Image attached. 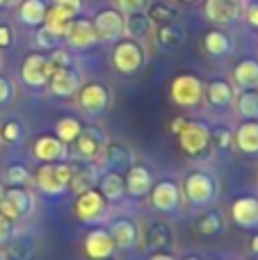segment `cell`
<instances>
[{
  "mask_svg": "<svg viewBox=\"0 0 258 260\" xmlns=\"http://www.w3.org/2000/svg\"><path fill=\"white\" fill-rule=\"evenodd\" d=\"M37 189L48 197H57L69 189V180H71V162H44L32 176Z\"/></svg>",
  "mask_w": 258,
  "mask_h": 260,
  "instance_id": "6da1fadb",
  "label": "cell"
},
{
  "mask_svg": "<svg viewBox=\"0 0 258 260\" xmlns=\"http://www.w3.org/2000/svg\"><path fill=\"white\" fill-rule=\"evenodd\" d=\"M146 62V50L140 41L133 39H119L112 50V67L114 71L123 73V76H133L144 69Z\"/></svg>",
  "mask_w": 258,
  "mask_h": 260,
  "instance_id": "7a4b0ae2",
  "label": "cell"
},
{
  "mask_svg": "<svg viewBox=\"0 0 258 260\" xmlns=\"http://www.w3.org/2000/svg\"><path fill=\"white\" fill-rule=\"evenodd\" d=\"M73 212L82 224H101L110 215V201L99 192V189H87L82 194H76Z\"/></svg>",
  "mask_w": 258,
  "mask_h": 260,
  "instance_id": "3957f363",
  "label": "cell"
},
{
  "mask_svg": "<svg viewBox=\"0 0 258 260\" xmlns=\"http://www.w3.org/2000/svg\"><path fill=\"white\" fill-rule=\"evenodd\" d=\"M178 137V146L183 148V153L190 157H201L210 151V128L204 121H195V119H187L185 126L181 128Z\"/></svg>",
  "mask_w": 258,
  "mask_h": 260,
  "instance_id": "277c9868",
  "label": "cell"
},
{
  "mask_svg": "<svg viewBox=\"0 0 258 260\" xmlns=\"http://www.w3.org/2000/svg\"><path fill=\"white\" fill-rule=\"evenodd\" d=\"M181 192L192 206H208V203H213L217 199V180L210 174L195 171V174H190L185 178Z\"/></svg>",
  "mask_w": 258,
  "mask_h": 260,
  "instance_id": "5b68a950",
  "label": "cell"
},
{
  "mask_svg": "<svg viewBox=\"0 0 258 260\" xmlns=\"http://www.w3.org/2000/svg\"><path fill=\"white\" fill-rule=\"evenodd\" d=\"M169 99L178 108H195L204 99V82L192 73H181L169 85Z\"/></svg>",
  "mask_w": 258,
  "mask_h": 260,
  "instance_id": "8992f818",
  "label": "cell"
},
{
  "mask_svg": "<svg viewBox=\"0 0 258 260\" xmlns=\"http://www.w3.org/2000/svg\"><path fill=\"white\" fill-rule=\"evenodd\" d=\"M110 101H112V96H110V89L103 82H87V85H80V89H78V105L89 117L105 114L110 108Z\"/></svg>",
  "mask_w": 258,
  "mask_h": 260,
  "instance_id": "52a82bcc",
  "label": "cell"
},
{
  "mask_svg": "<svg viewBox=\"0 0 258 260\" xmlns=\"http://www.w3.org/2000/svg\"><path fill=\"white\" fill-rule=\"evenodd\" d=\"M35 208V197L23 187H9L5 189L0 199V215L7 217L9 221H18L25 215H30Z\"/></svg>",
  "mask_w": 258,
  "mask_h": 260,
  "instance_id": "ba28073f",
  "label": "cell"
},
{
  "mask_svg": "<svg viewBox=\"0 0 258 260\" xmlns=\"http://www.w3.org/2000/svg\"><path fill=\"white\" fill-rule=\"evenodd\" d=\"M245 14V0H204V16L215 25H233Z\"/></svg>",
  "mask_w": 258,
  "mask_h": 260,
  "instance_id": "9c48e42d",
  "label": "cell"
},
{
  "mask_svg": "<svg viewBox=\"0 0 258 260\" xmlns=\"http://www.w3.org/2000/svg\"><path fill=\"white\" fill-rule=\"evenodd\" d=\"M55 73V67L48 62V57L41 53H32L21 64V80L32 89H41L48 85V78Z\"/></svg>",
  "mask_w": 258,
  "mask_h": 260,
  "instance_id": "30bf717a",
  "label": "cell"
},
{
  "mask_svg": "<svg viewBox=\"0 0 258 260\" xmlns=\"http://www.w3.org/2000/svg\"><path fill=\"white\" fill-rule=\"evenodd\" d=\"M105 144H108V137H105L103 128L87 126V128L80 130V135L76 137L73 146H76V153H78V157H80V160L94 162V160H99V157H101Z\"/></svg>",
  "mask_w": 258,
  "mask_h": 260,
  "instance_id": "8fae6325",
  "label": "cell"
},
{
  "mask_svg": "<svg viewBox=\"0 0 258 260\" xmlns=\"http://www.w3.org/2000/svg\"><path fill=\"white\" fill-rule=\"evenodd\" d=\"M94 32L99 41H114L123 39V14L119 9H99L91 18Z\"/></svg>",
  "mask_w": 258,
  "mask_h": 260,
  "instance_id": "7c38bea8",
  "label": "cell"
},
{
  "mask_svg": "<svg viewBox=\"0 0 258 260\" xmlns=\"http://www.w3.org/2000/svg\"><path fill=\"white\" fill-rule=\"evenodd\" d=\"M149 197H151V206L158 212H167V215L178 212L181 201H183V192L174 180H160V183H155L151 187Z\"/></svg>",
  "mask_w": 258,
  "mask_h": 260,
  "instance_id": "4fadbf2b",
  "label": "cell"
},
{
  "mask_svg": "<svg viewBox=\"0 0 258 260\" xmlns=\"http://www.w3.org/2000/svg\"><path fill=\"white\" fill-rule=\"evenodd\" d=\"M82 249H85L89 260H108V258H112L117 247H114V240L108 229H91L85 235Z\"/></svg>",
  "mask_w": 258,
  "mask_h": 260,
  "instance_id": "5bb4252c",
  "label": "cell"
},
{
  "mask_svg": "<svg viewBox=\"0 0 258 260\" xmlns=\"http://www.w3.org/2000/svg\"><path fill=\"white\" fill-rule=\"evenodd\" d=\"M32 155L44 165V162H64L69 155L67 144L59 142L55 135H39L32 144Z\"/></svg>",
  "mask_w": 258,
  "mask_h": 260,
  "instance_id": "9a60e30c",
  "label": "cell"
},
{
  "mask_svg": "<svg viewBox=\"0 0 258 260\" xmlns=\"http://www.w3.org/2000/svg\"><path fill=\"white\" fill-rule=\"evenodd\" d=\"M64 39H67L69 48H73V50H87V48H91V46L99 41V37H96L94 25H91L89 18H78L76 16L71 21V25H69Z\"/></svg>",
  "mask_w": 258,
  "mask_h": 260,
  "instance_id": "2e32d148",
  "label": "cell"
},
{
  "mask_svg": "<svg viewBox=\"0 0 258 260\" xmlns=\"http://www.w3.org/2000/svg\"><path fill=\"white\" fill-rule=\"evenodd\" d=\"M80 85H82L80 73L73 71L71 67L55 69V73L48 78V89L53 91L55 96H59V99H69V96H76L78 89H80Z\"/></svg>",
  "mask_w": 258,
  "mask_h": 260,
  "instance_id": "e0dca14e",
  "label": "cell"
},
{
  "mask_svg": "<svg viewBox=\"0 0 258 260\" xmlns=\"http://www.w3.org/2000/svg\"><path fill=\"white\" fill-rule=\"evenodd\" d=\"M101 157H103V165L108 167V171H119V174L128 171L133 165H135V155H133V151L128 146H123V144H119V142L105 144Z\"/></svg>",
  "mask_w": 258,
  "mask_h": 260,
  "instance_id": "ac0fdd59",
  "label": "cell"
},
{
  "mask_svg": "<svg viewBox=\"0 0 258 260\" xmlns=\"http://www.w3.org/2000/svg\"><path fill=\"white\" fill-rule=\"evenodd\" d=\"M99 171L91 162H71V180H69V189L76 194H82L87 189H94L99 185Z\"/></svg>",
  "mask_w": 258,
  "mask_h": 260,
  "instance_id": "d6986e66",
  "label": "cell"
},
{
  "mask_svg": "<svg viewBox=\"0 0 258 260\" xmlns=\"http://www.w3.org/2000/svg\"><path fill=\"white\" fill-rule=\"evenodd\" d=\"M123 183H126V194H131V197H135V199H142L153 187V176H151V171L146 169V167L133 165L131 169L126 171V176H123Z\"/></svg>",
  "mask_w": 258,
  "mask_h": 260,
  "instance_id": "ffe728a7",
  "label": "cell"
},
{
  "mask_svg": "<svg viewBox=\"0 0 258 260\" xmlns=\"http://www.w3.org/2000/svg\"><path fill=\"white\" fill-rule=\"evenodd\" d=\"M231 217L240 229H256L258 226V199L256 197H240L233 201Z\"/></svg>",
  "mask_w": 258,
  "mask_h": 260,
  "instance_id": "44dd1931",
  "label": "cell"
},
{
  "mask_svg": "<svg viewBox=\"0 0 258 260\" xmlns=\"http://www.w3.org/2000/svg\"><path fill=\"white\" fill-rule=\"evenodd\" d=\"M153 27H155L153 21L146 16V12L128 14V16L123 18V37H128V39H133V41H140V44L144 39H149Z\"/></svg>",
  "mask_w": 258,
  "mask_h": 260,
  "instance_id": "7402d4cb",
  "label": "cell"
},
{
  "mask_svg": "<svg viewBox=\"0 0 258 260\" xmlns=\"http://www.w3.org/2000/svg\"><path fill=\"white\" fill-rule=\"evenodd\" d=\"M233 144L245 155H258V121H242L233 133Z\"/></svg>",
  "mask_w": 258,
  "mask_h": 260,
  "instance_id": "603a6c76",
  "label": "cell"
},
{
  "mask_svg": "<svg viewBox=\"0 0 258 260\" xmlns=\"http://www.w3.org/2000/svg\"><path fill=\"white\" fill-rule=\"evenodd\" d=\"M204 96L208 99V103L213 108H229L236 101V91H233L231 82L227 80H213L208 85H204Z\"/></svg>",
  "mask_w": 258,
  "mask_h": 260,
  "instance_id": "cb8c5ba5",
  "label": "cell"
},
{
  "mask_svg": "<svg viewBox=\"0 0 258 260\" xmlns=\"http://www.w3.org/2000/svg\"><path fill=\"white\" fill-rule=\"evenodd\" d=\"M73 14L67 12V9L57 7V5H50L48 9H46V18H44V27L48 32H53L57 39H64V35H67L69 25H71L73 21Z\"/></svg>",
  "mask_w": 258,
  "mask_h": 260,
  "instance_id": "d4e9b609",
  "label": "cell"
},
{
  "mask_svg": "<svg viewBox=\"0 0 258 260\" xmlns=\"http://www.w3.org/2000/svg\"><path fill=\"white\" fill-rule=\"evenodd\" d=\"M233 80L240 89H258V59L245 57L233 69Z\"/></svg>",
  "mask_w": 258,
  "mask_h": 260,
  "instance_id": "484cf974",
  "label": "cell"
},
{
  "mask_svg": "<svg viewBox=\"0 0 258 260\" xmlns=\"http://www.w3.org/2000/svg\"><path fill=\"white\" fill-rule=\"evenodd\" d=\"M99 192L103 194L108 201H121L126 197V183H123V174L119 171H105L99 176Z\"/></svg>",
  "mask_w": 258,
  "mask_h": 260,
  "instance_id": "4316f807",
  "label": "cell"
},
{
  "mask_svg": "<svg viewBox=\"0 0 258 260\" xmlns=\"http://www.w3.org/2000/svg\"><path fill=\"white\" fill-rule=\"evenodd\" d=\"M108 231H110V235H112V240H114V247H119V249H131L133 244L137 242V235H140L137 226L133 224L131 219L112 221V226H110Z\"/></svg>",
  "mask_w": 258,
  "mask_h": 260,
  "instance_id": "83f0119b",
  "label": "cell"
},
{
  "mask_svg": "<svg viewBox=\"0 0 258 260\" xmlns=\"http://www.w3.org/2000/svg\"><path fill=\"white\" fill-rule=\"evenodd\" d=\"M185 41V30L178 23H165L155 25V44L163 50H174Z\"/></svg>",
  "mask_w": 258,
  "mask_h": 260,
  "instance_id": "f1b7e54d",
  "label": "cell"
},
{
  "mask_svg": "<svg viewBox=\"0 0 258 260\" xmlns=\"http://www.w3.org/2000/svg\"><path fill=\"white\" fill-rule=\"evenodd\" d=\"M204 50L213 57H224V55H231L233 50V41L227 32L222 30H208L204 35Z\"/></svg>",
  "mask_w": 258,
  "mask_h": 260,
  "instance_id": "f546056e",
  "label": "cell"
},
{
  "mask_svg": "<svg viewBox=\"0 0 258 260\" xmlns=\"http://www.w3.org/2000/svg\"><path fill=\"white\" fill-rule=\"evenodd\" d=\"M46 3L44 0H21L18 3V18L21 23L30 27H39L44 25V18H46Z\"/></svg>",
  "mask_w": 258,
  "mask_h": 260,
  "instance_id": "4dcf8cb0",
  "label": "cell"
},
{
  "mask_svg": "<svg viewBox=\"0 0 258 260\" xmlns=\"http://www.w3.org/2000/svg\"><path fill=\"white\" fill-rule=\"evenodd\" d=\"M236 112L242 121H258V91L242 89V94L236 101Z\"/></svg>",
  "mask_w": 258,
  "mask_h": 260,
  "instance_id": "1f68e13d",
  "label": "cell"
},
{
  "mask_svg": "<svg viewBox=\"0 0 258 260\" xmlns=\"http://www.w3.org/2000/svg\"><path fill=\"white\" fill-rule=\"evenodd\" d=\"M172 240H174V235H172V231H169V226L158 221V224L149 226L144 242H146V247L153 249V251H163V249H167L169 244H172Z\"/></svg>",
  "mask_w": 258,
  "mask_h": 260,
  "instance_id": "d6a6232c",
  "label": "cell"
},
{
  "mask_svg": "<svg viewBox=\"0 0 258 260\" xmlns=\"http://www.w3.org/2000/svg\"><path fill=\"white\" fill-rule=\"evenodd\" d=\"M197 229H199V233L206 235V238H215V235H219L224 231V219L217 210H206L204 215L197 219Z\"/></svg>",
  "mask_w": 258,
  "mask_h": 260,
  "instance_id": "836d02e7",
  "label": "cell"
},
{
  "mask_svg": "<svg viewBox=\"0 0 258 260\" xmlns=\"http://www.w3.org/2000/svg\"><path fill=\"white\" fill-rule=\"evenodd\" d=\"M80 130H82V123L78 121L76 117H62L57 123H55V137L69 146V144L76 142V137L80 135Z\"/></svg>",
  "mask_w": 258,
  "mask_h": 260,
  "instance_id": "e575fe53",
  "label": "cell"
},
{
  "mask_svg": "<svg viewBox=\"0 0 258 260\" xmlns=\"http://www.w3.org/2000/svg\"><path fill=\"white\" fill-rule=\"evenodd\" d=\"M35 256H37V244L27 235H21V238H16L9 244V258L12 260H35Z\"/></svg>",
  "mask_w": 258,
  "mask_h": 260,
  "instance_id": "d590c367",
  "label": "cell"
},
{
  "mask_svg": "<svg viewBox=\"0 0 258 260\" xmlns=\"http://www.w3.org/2000/svg\"><path fill=\"white\" fill-rule=\"evenodd\" d=\"M146 16L153 21V25H165V23H176L178 12L167 3H153V5H149Z\"/></svg>",
  "mask_w": 258,
  "mask_h": 260,
  "instance_id": "8d00e7d4",
  "label": "cell"
},
{
  "mask_svg": "<svg viewBox=\"0 0 258 260\" xmlns=\"http://www.w3.org/2000/svg\"><path fill=\"white\" fill-rule=\"evenodd\" d=\"M30 180H32V174L23 165H9L5 169V183L9 187H25V185H30Z\"/></svg>",
  "mask_w": 258,
  "mask_h": 260,
  "instance_id": "74e56055",
  "label": "cell"
},
{
  "mask_svg": "<svg viewBox=\"0 0 258 260\" xmlns=\"http://www.w3.org/2000/svg\"><path fill=\"white\" fill-rule=\"evenodd\" d=\"M210 144H213L215 148H219V151H229L233 144V133L227 126L213 128L210 130Z\"/></svg>",
  "mask_w": 258,
  "mask_h": 260,
  "instance_id": "f35d334b",
  "label": "cell"
},
{
  "mask_svg": "<svg viewBox=\"0 0 258 260\" xmlns=\"http://www.w3.org/2000/svg\"><path fill=\"white\" fill-rule=\"evenodd\" d=\"M0 139L5 144H18L23 139V126L18 121H5L3 128H0Z\"/></svg>",
  "mask_w": 258,
  "mask_h": 260,
  "instance_id": "ab89813d",
  "label": "cell"
},
{
  "mask_svg": "<svg viewBox=\"0 0 258 260\" xmlns=\"http://www.w3.org/2000/svg\"><path fill=\"white\" fill-rule=\"evenodd\" d=\"M57 37L53 35V32H48L44 25H39L37 27V35H35V46L39 50H53V48H57Z\"/></svg>",
  "mask_w": 258,
  "mask_h": 260,
  "instance_id": "60d3db41",
  "label": "cell"
},
{
  "mask_svg": "<svg viewBox=\"0 0 258 260\" xmlns=\"http://www.w3.org/2000/svg\"><path fill=\"white\" fill-rule=\"evenodd\" d=\"M146 7H149V0H117V9L123 14V16L144 12Z\"/></svg>",
  "mask_w": 258,
  "mask_h": 260,
  "instance_id": "b9f144b4",
  "label": "cell"
},
{
  "mask_svg": "<svg viewBox=\"0 0 258 260\" xmlns=\"http://www.w3.org/2000/svg\"><path fill=\"white\" fill-rule=\"evenodd\" d=\"M48 62L53 64L55 69H62V67H71V55H69L67 48H53L50 55H46Z\"/></svg>",
  "mask_w": 258,
  "mask_h": 260,
  "instance_id": "7bdbcfd3",
  "label": "cell"
},
{
  "mask_svg": "<svg viewBox=\"0 0 258 260\" xmlns=\"http://www.w3.org/2000/svg\"><path fill=\"white\" fill-rule=\"evenodd\" d=\"M14 99V85L9 78L0 76V105H7Z\"/></svg>",
  "mask_w": 258,
  "mask_h": 260,
  "instance_id": "ee69618b",
  "label": "cell"
},
{
  "mask_svg": "<svg viewBox=\"0 0 258 260\" xmlns=\"http://www.w3.org/2000/svg\"><path fill=\"white\" fill-rule=\"evenodd\" d=\"M12 233H14V221H9L7 217L0 215V247L12 240Z\"/></svg>",
  "mask_w": 258,
  "mask_h": 260,
  "instance_id": "f6af8a7d",
  "label": "cell"
},
{
  "mask_svg": "<svg viewBox=\"0 0 258 260\" xmlns=\"http://www.w3.org/2000/svg\"><path fill=\"white\" fill-rule=\"evenodd\" d=\"M53 5L67 9V12H71L73 16H78V14L82 12V7H85V3H82V0H53Z\"/></svg>",
  "mask_w": 258,
  "mask_h": 260,
  "instance_id": "bcb514c9",
  "label": "cell"
},
{
  "mask_svg": "<svg viewBox=\"0 0 258 260\" xmlns=\"http://www.w3.org/2000/svg\"><path fill=\"white\" fill-rule=\"evenodd\" d=\"M12 44H14V30L9 25H5V23H0V50L9 48Z\"/></svg>",
  "mask_w": 258,
  "mask_h": 260,
  "instance_id": "7dc6e473",
  "label": "cell"
},
{
  "mask_svg": "<svg viewBox=\"0 0 258 260\" xmlns=\"http://www.w3.org/2000/svg\"><path fill=\"white\" fill-rule=\"evenodd\" d=\"M247 21H249L254 27H258V0L247 7Z\"/></svg>",
  "mask_w": 258,
  "mask_h": 260,
  "instance_id": "c3c4849f",
  "label": "cell"
},
{
  "mask_svg": "<svg viewBox=\"0 0 258 260\" xmlns=\"http://www.w3.org/2000/svg\"><path fill=\"white\" fill-rule=\"evenodd\" d=\"M185 121H187L185 117H176L172 123H169V133H172V135H178V133H181V128L185 126Z\"/></svg>",
  "mask_w": 258,
  "mask_h": 260,
  "instance_id": "681fc988",
  "label": "cell"
},
{
  "mask_svg": "<svg viewBox=\"0 0 258 260\" xmlns=\"http://www.w3.org/2000/svg\"><path fill=\"white\" fill-rule=\"evenodd\" d=\"M149 260H174V256H169V253H165V251H155Z\"/></svg>",
  "mask_w": 258,
  "mask_h": 260,
  "instance_id": "f907efd6",
  "label": "cell"
},
{
  "mask_svg": "<svg viewBox=\"0 0 258 260\" xmlns=\"http://www.w3.org/2000/svg\"><path fill=\"white\" fill-rule=\"evenodd\" d=\"M251 251L258 253V235H254V238H251Z\"/></svg>",
  "mask_w": 258,
  "mask_h": 260,
  "instance_id": "816d5d0a",
  "label": "cell"
},
{
  "mask_svg": "<svg viewBox=\"0 0 258 260\" xmlns=\"http://www.w3.org/2000/svg\"><path fill=\"white\" fill-rule=\"evenodd\" d=\"M5 3H7V5H18L21 0H5Z\"/></svg>",
  "mask_w": 258,
  "mask_h": 260,
  "instance_id": "f5cc1de1",
  "label": "cell"
},
{
  "mask_svg": "<svg viewBox=\"0 0 258 260\" xmlns=\"http://www.w3.org/2000/svg\"><path fill=\"white\" fill-rule=\"evenodd\" d=\"M3 194H5V185L0 183V199H3Z\"/></svg>",
  "mask_w": 258,
  "mask_h": 260,
  "instance_id": "db71d44e",
  "label": "cell"
},
{
  "mask_svg": "<svg viewBox=\"0 0 258 260\" xmlns=\"http://www.w3.org/2000/svg\"><path fill=\"white\" fill-rule=\"evenodd\" d=\"M183 260H199L197 256H187V258H183Z\"/></svg>",
  "mask_w": 258,
  "mask_h": 260,
  "instance_id": "11a10c76",
  "label": "cell"
},
{
  "mask_svg": "<svg viewBox=\"0 0 258 260\" xmlns=\"http://www.w3.org/2000/svg\"><path fill=\"white\" fill-rule=\"evenodd\" d=\"M181 3H197V0H181Z\"/></svg>",
  "mask_w": 258,
  "mask_h": 260,
  "instance_id": "9f6ffc18",
  "label": "cell"
},
{
  "mask_svg": "<svg viewBox=\"0 0 258 260\" xmlns=\"http://www.w3.org/2000/svg\"><path fill=\"white\" fill-rule=\"evenodd\" d=\"M0 260H5V253L3 251H0Z\"/></svg>",
  "mask_w": 258,
  "mask_h": 260,
  "instance_id": "6f0895ef",
  "label": "cell"
},
{
  "mask_svg": "<svg viewBox=\"0 0 258 260\" xmlns=\"http://www.w3.org/2000/svg\"><path fill=\"white\" fill-rule=\"evenodd\" d=\"M3 5H7V3H5V0H0V7H3Z\"/></svg>",
  "mask_w": 258,
  "mask_h": 260,
  "instance_id": "680465c9",
  "label": "cell"
},
{
  "mask_svg": "<svg viewBox=\"0 0 258 260\" xmlns=\"http://www.w3.org/2000/svg\"><path fill=\"white\" fill-rule=\"evenodd\" d=\"M247 3H256V0H247Z\"/></svg>",
  "mask_w": 258,
  "mask_h": 260,
  "instance_id": "91938a15",
  "label": "cell"
},
{
  "mask_svg": "<svg viewBox=\"0 0 258 260\" xmlns=\"http://www.w3.org/2000/svg\"><path fill=\"white\" fill-rule=\"evenodd\" d=\"M0 64H3V59H0Z\"/></svg>",
  "mask_w": 258,
  "mask_h": 260,
  "instance_id": "94428289",
  "label": "cell"
}]
</instances>
